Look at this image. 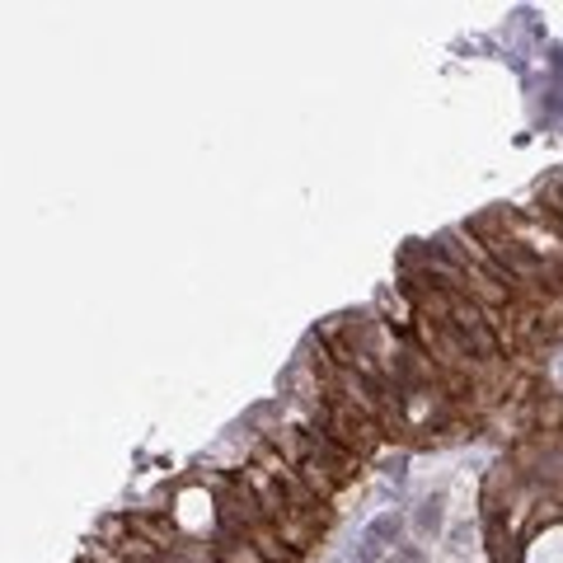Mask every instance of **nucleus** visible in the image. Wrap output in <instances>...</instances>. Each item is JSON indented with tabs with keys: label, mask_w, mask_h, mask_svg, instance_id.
Segmentation results:
<instances>
[{
	"label": "nucleus",
	"mask_w": 563,
	"mask_h": 563,
	"mask_svg": "<svg viewBox=\"0 0 563 563\" xmlns=\"http://www.w3.org/2000/svg\"><path fill=\"white\" fill-rule=\"evenodd\" d=\"M409 526H413L418 540H437V536H442L446 531V493H428V498L413 507Z\"/></svg>",
	"instance_id": "nucleus-1"
},
{
	"label": "nucleus",
	"mask_w": 563,
	"mask_h": 563,
	"mask_svg": "<svg viewBox=\"0 0 563 563\" xmlns=\"http://www.w3.org/2000/svg\"><path fill=\"white\" fill-rule=\"evenodd\" d=\"M404 526H409V517H404V512H380V517L366 521L362 536H372L376 544H385V550H390V544L399 550V544H404Z\"/></svg>",
	"instance_id": "nucleus-2"
},
{
	"label": "nucleus",
	"mask_w": 563,
	"mask_h": 563,
	"mask_svg": "<svg viewBox=\"0 0 563 563\" xmlns=\"http://www.w3.org/2000/svg\"><path fill=\"white\" fill-rule=\"evenodd\" d=\"M385 559V544H376L372 536H362V544H357V554H352V563H380Z\"/></svg>",
	"instance_id": "nucleus-3"
},
{
	"label": "nucleus",
	"mask_w": 563,
	"mask_h": 563,
	"mask_svg": "<svg viewBox=\"0 0 563 563\" xmlns=\"http://www.w3.org/2000/svg\"><path fill=\"white\" fill-rule=\"evenodd\" d=\"M385 563H422V550L418 544H399L395 554H385Z\"/></svg>",
	"instance_id": "nucleus-4"
},
{
	"label": "nucleus",
	"mask_w": 563,
	"mask_h": 563,
	"mask_svg": "<svg viewBox=\"0 0 563 563\" xmlns=\"http://www.w3.org/2000/svg\"><path fill=\"white\" fill-rule=\"evenodd\" d=\"M404 465H409V455H395V461H390V465H385V474H390V479H404V474H409V470H404Z\"/></svg>",
	"instance_id": "nucleus-5"
}]
</instances>
